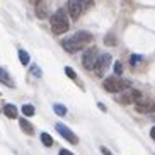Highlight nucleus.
<instances>
[{"mask_svg": "<svg viewBox=\"0 0 155 155\" xmlns=\"http://www.w3.org/2000/svg\"><path fill=\"white\" fill-rule=\"evenodd\" d=\"M92 41V34L87 31H78L75 32L73 36L63 39V50L68 51V53H75V51H80L85 45Z\"/></svg>", "mask_w": 155, "mask_h": 155, "instance_id": "obj_1", "label": "nucleus"}, {"mask_svg": "<svg viewBox=\"0 0 155 155\" xmlns=\"http://www.w3.org/2000/svg\"><path fill=\"white\" fill-rule=\"evenodd\" d=\"M50 22H51V29H53L55 34H63L68 29V14H65L63 9H58L55 14L51 15Z\"/></svg>", "mask_w": 155, "mask_h": 155, "instance_id": "obj_2", "label": "nucleus"}, {"mask_svg": "<svg viewBox=\"0 0 155 155\" xmlns=\"http://www.w3.org/2000/svg\"><path fill=\"white\" fill-rule=\"evenodd\" d=\"M128 87H130V82L123 80V78H119V77H107L104 80V89L107 92H113V94L126 91Z\"/></svg>", "mask_w": 155, "mask_h": 155, "instance_id": "obj_3", "label": "nucleus"}, {"mask_svg": "<svg viewBox=\"0 0 155 155\" xmlns=\"http://www.w3.org/2000/svg\"><path fill=\"white\" fill-rule=\"evenodd\" d=\"M97 60H99V50H97L96 46H92V48H89V50L84 53L82 63H84V67H85L87 70H94L96 68Z\"/></svg>", "mask_w": 155, "mask_h": 155, "instance_id": "obj_4", "label": "nucleus"}, {"mask_svg": "<svg viewBox=\"0 0 155 155\" xmlns=\"http://www.w3.org/2000/svg\"><path fill=\"white\" fill-rule=\"evenodd\" d=\"M140 99H141L140 91H137V89H126L118 97V102H121V104H131V102H137Z\"/></svg>", "mask_w": 155, "mask_h": 155, "instance_id": "obj_5", "label": "nucleus"}, {"mask_svg": "<svg viewBox=\"0 0 155 155\" xmlns=\"http://www.w3.org/2000/svg\"><path fill=\"white\" fill-rule=\"evenodd\" d=\"M111 61H113V58H111V55H107V53H102V55H99V60H97L96 63V73L97 77H102L106 73V70L111 67Z\"/></svg>", "mask_w": 155, "mask_h": 155, "instance_id": "obj_6", "label": "nucleus"}, {"mask_svg": "<svg viewBox=\"0 0 155 155\" xmlns=\"http://www.w3.org/2000/svg\"><path fill=\"white\" fill-rule=\"evenodd\" d=\"M67 9H68L70 19L77 21V19L80 17V14L84 12V4H82V0H70L68 5H67Z\"/></svg>", "mask_w": 155, "mask_h": 155, "instance_id": "obj_7", "label": "nucleus"}, {"mask_svg": "<svg viewBox=\"0 0 155 155\" xmlns=\"http://www.w3.org/2000/svg\"><path fill=\"white\" fill-rule=\"evenodd\" d=\"M55 128H56V131H58L60 135H61V137L65 138V140H68L70 143H73V145H77V143H78V138L75 137V133H73L72 130H70V128L65 126L63 123H56V124H55Z\"/></svg>", "mask_w": 155, "mask_h": 155, "instance_id": "obj_8", "label": "nucleus"}, {"mask_svg": "<svg viewBox=\"0 0 155 155\" xmlns=\"http://www.w3.org/2000/svg\"><path fill=\"white\" fill-rule=\"evenodd\" d=\"M135 104H137V111H138V113H150V111L155 107L153 102H152L150 99H145V97H141V99L137 101Z\"/></svg>", "mask_w": 155, "mask_h": 155, "instance_id": "obj_9", "label": "nucleus"}, {"mask_svg": "<svg viewBox=\"0 0 155 155\" xmlns=\"http://www.w3.org/2000/svg\"><path fill=\"white\" fill-rule=\"evenodd\" d=\"M0 82L2 84H5L7 87H14V82H12V77H10L9 73H7V70L5 68H0Z\"/></svg>", "mask_w": 155, "mask_h": 155, "instance_id": "obj_10", "label": "nucleus"}, {"mask_svg": "<svg viewBox=\"0 0 155 155\" xmlns=\"http://www.w3.org/2000/svg\"><path fill=\"white\" fill-rule=\"evenodd\" d=\"M4 113H5V116L10 118V119L17 118V107H15L14 104H5L4 106Z\"/></svg>", "mask_w": 155, "mask_h": 155, "instance_id": "obj_11", "label": "nucleus"}, {"mask_svg": "<svg viewBox=\"0 0 155 155\" xmlns=\"http://www.w3.org/2000/svg\"><path fill=\"white\" fill-rule=\"evenodd\" d=\"M19 124H21V128H22V131L26 133V135H32V133H34V128H32V124L29 123L26 118H21V119H19Z\"/></svg>", "mask_w": 155, "mask_h": 155, "instance_id": "obj_12", "label": "nucleus"}, {"mask_svg": "<svg viewBox=\"0 0 155 155\" xmlns=\"http://www.w3.org/2000/svg\"><path fill=\"white\" fill-rule=\"evenodd\" d=\"M19 60H21V63H22V65H29V55H28V51L19 50Z\"/></svg>", "mask_w": 155, "mask_h": 155, "instance_id": "obj_13", "label": "nucleus"}, {"mask_svg": "<svg viewBox=\"0 0 155 155\" xmlns=\"http://www.w3.org/2000/svg\"><path fill=\"white\" fill-rule=\"evenodd\" d=\"M41 141H43V145H45V147H51V145H53V138H51L48 133H41Z\"/></svg>", "mask_w": 155, "mask_h": 155, "instance_id": "obj_14", "label": "nucleus"}, {"mask_svg": "<svg viewBox=\"0 0 155 155\" xmlns=\"http://www.w3.org/2000/svg\"><path fill=\"white\" fill-rule=\"evenodd\" d=\"M53 109H55V113L58 114V116H65V114H67V107H65L63 104H55Z\"/></svg>", "mask_w": 155, "mask_h": 155, "instance_id": "obj_15", "label": "nucleus"}, {"mask_svg": "<svg viewBox=\"0 0 155 155\" xmlns=\"http://www.w3.org/2000/svg\"><path fill=\"white\" fill-rule=\"evenodd\" d=\"M22 113H24V116H32V114H34V107H32L31 104H24Z\"/></svg>", "mask_w": 155, "mask_h": 155, "instance_id": "obj_16", "label": "nucleus"}, {"mask_svg": "<svg viewBox=\"0 0 155 155\" xmlns=\"http://www.w3.org/2000/svg\"><path fill=\"white\" fill-rule=\"evenodd\" d=\"M114 73L116 75H121L123 73V65H121V61H116L114 63Z\"/></svg>", "mask_w": 155, "mask_h": 155, "instance_id": "obj_17", "label": "nucleus"}, {"mask_svg": "<svg viewBox=\"0 0 155 155\" xmlns=\"http://www.w3.org/2000/svg\"><path fill=\"white\" fill-rule=\"evenodd\" d=\"M65 73H67L70 78H77V73L73 72V68H70V67H65Z\"/></svg>", "mask_w": 155, "mask_h": 155, "instance_id": "obj_18", "label": "nucleus"}, {"mask_svg": "<svg viewBox=\"0 0 155 155\" xmlns=\"http://www.w3.org/2000/svg\"><path fill=\"white\" fill-rule=\"evenodd\" d=\"M106 45H107V46H114V45H116V41H114V36H111V34H109V36H106Z\"/></svg>", "mask_w": 155, "mask_h": 155, "instance_id": "obj_19", "label": "nucleus"}, {"mask_svg": "<svg viewBox=\"0 0 155 155\" xmlns=\"http://www.w3.org/2000/svg\"><path fill=\"white\" fill-rule=\"evenodd\" d=\"M31 72L34 73V75H36V77H41V72H39V68H38L36 65H32V67H31Z\"/></svg>", "mask_w": 155, "mask_h": 155, "instance_id": "obj_20", "label": "nucleus"}, {"mask_svg": "<svg viewBox=\"0 0 155 155\" xmlns=\"http://www.w3.org/2000/svg\"><path fill=\"white\" fill-rule=\"evenodd\" d=\"M140 58H141L140 55H133L131 56V65H137V61H140Z\"/></svg>", "mask_w": 155, "mask_h": 155, "instance_id": "obj_21", "label": "nucleus"}, {"mask_svg": "<svg viewBox=\"0 0 155 155\" xmlns=\"http://www.w3.org/2000/svg\"><path fill=\"white\" fill-rule=\"evenodd\" d=\"M101 152H102V155H113L107 148H106V147H101Z\"/></svg>", "mask_w": 155, "mask_h": 155, "instance_id": "obj_22", "label": "nucleus"}, {"mask_svg": "<svg viewBox=\"0 0 155 155\" xmlns=\"http://www.w3.org/2000/svg\"><path fill=\"white\" fill-rule=\"evenodd\" d=\"M58 155H73V153H72L70 150H65V148H63V150H60V153H58Z\"/></svg>", "mask_w": 155, "mask_h": 155, "instance_id": "obj_23", "label": "nucleus"}, {"mask_svg": "<svg viewBox=\"0 0 155 155\" xmlns=\"http://www.w3.org/2000/svg\"><path fill=\"white\" fill-rule=\"evenodd\" d=\"M150 137H152V140L155 141V126H153V128H152V130H150Z\"/></svg>", "mask_w": 155, "mask_h": 155, "instance_id": "obj_24", "label": "nucleus"}, {"mask_svg": "<svg viewBox=\"0 0 155 155\" xmlns=\"http://www.w3.org/2000/svg\"><path fill=\"white\" fill-rule=\"evenodd\" d=\"M99 109H101V111H106V106L102 104V102H99Z\"/></svg>", "mask_w": 155, "mask_h": 155, "instance_id": "obj_25", "label": "nucleus"}, {"mask_svg": "<svg viewBox=\"0 0 155 155\" xmlns=\"http://www.w3.org/2000/svg\"><path fill=\"white\" fill-rule=\"evenodd\" d=\"M31 2H34V4H39V2H41V0H31Z\"/></svg>", "mask_w": 155, "mask_h": 155, "instance_id": "obj_26", "label": "nucleus"}]
</instances>
